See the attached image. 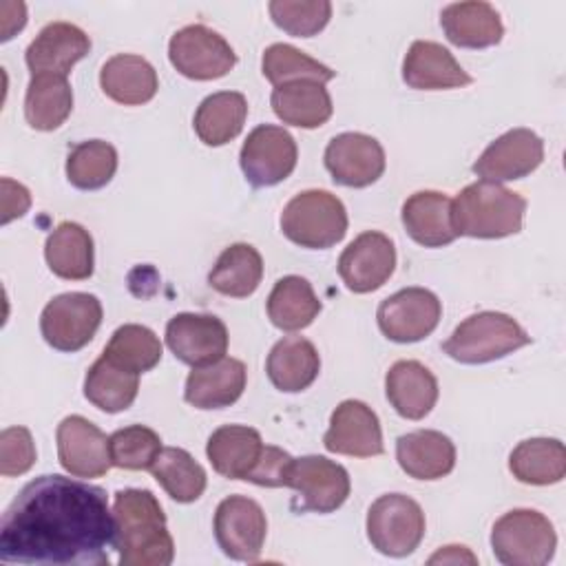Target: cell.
<instances>
[{"label": "cell", "mask_w": 566, "mask_h": 566, "mask_svg": "<svg viewBox=\"0 0 566 566\" xmlns=\"http://www.w3.org/2000/svg\"><path fill=\"white\" fill-rule=\"evenodd\" d=\"M115 522L102 486L40 475L24 484L0 522V559L33 566H102Z\"/></svg>", "instance_id": "6da1fadb"}, {"label": "cell", "mask_w": 566, "mask_h": 566, "mask_svg": "<svg viewBox=\"0 0 566 566\" xmlns=\"http://www.w3.org/2000/svg\"><path fill=\"white\" fill-rule=\"evenodd\" d=\"M115 551L122 566H168L175 544L157 497L146 489H122L113 500Z\"/></svg>", "instance_id": "7a4b0ae2"}, {"label": "cell", "mask_w": 566, "mask_h": 566, "mask_svg": "<svg viewBox=\"0 0 566 566\" xmlns=\"http://www.w3.org/2000/svg\"><path fill=\"white\" fill-rule=\"evenodd\" d=\"M526 199L495 181L469 184L451 199L453 228L473 239H502L522 230Z\"/></svg>", "instance_id": "3957f363"}, {"label": "cell", "mask_w": 566, "mask_h": 566, "mask_svg": "<svg viewBox=\"0 0 566 566\" xmlns=\"http://www.w3.org/2000/svg\"><path fill=\"white\" fill-rule=\"evenodd\" d=\"M531 336L504 312H478L464 318L442 343V352L464 365H482L504 358L528 345Z\"/></svg>", "instance_id": "277c9868"}, {"label": "cell", "mask_w": 566, "mask_h": 566, "mask_svg": "<svg viewBox=\"0 0 566 566\" xmlns=\"http://www.w3.org/2000/svg\"><path fill=\"white\" fill-rule=\"evenodd\" d=\"M281 230L301 248L327 250L345 237L347 210L329 190H305L285 203Z\"/></svg>", "instance_id": "5b68a950"}, {"label": "cell", "mask_w": 566, "mask_h": 566, "mask_svg": "<svg viewBox=\"0 0 566 566\" xmlns=\"http://www.w3.org/2000/svg\"><path fill=\"white\" fill-rule=\"evenodd\" d=\"M557 535L551 520L533 509H515L495 520L491 548L506 566H544L553 559Z\"/></svg>", "instance_id": "8992f818"}, {"label": "cell", "mask_w": 566, "mask_h": 566, "mask_svg": "<svg viewBox=\"0 0 566 566\" xmlns=\"http://www.w3.org/2000/svg\"><path fill=\"white\" fill-rule=\"evenodd\" d=\"M424 537V513L402 493L380 495L367 511V539L389 557L411 555Z\"/></svg>", "instance_id": "52a82bcc"}, {"label": "cell", "mask_w": 566, "mask_h": 566, "mask_svg": "<svg viewBox=\"0 0 566 566\" xmlns=\"http://www.w3.org/2000/svg\"><path fill=\"white\" fill-rule=\"evenodd\" d=\"M102 323V303L88 292H64L51 298L40 316L44 340L57 352L86 347Z\"/></svg>", "instance_id": "ba28073f"}, {"label": "cell", "mask_w": 566, "mask_h": 566, "mask_svg": "<svg viewBox=\"0 0 566 566\" xmlns=\"http://www.w3.org/2000/svg\"><path fill=\"white\" fill-rule=\"evenodd\" d=\"M170 64L190 80H219L232 71L237 55L223 35L203 27L188 24L168 42Z\"/></svg>", "instance_id": "9c48e42d"}, {"label": "cell", "mask_w": 566, "mask_h": 566, "mask_svg": "<svg viewBox=\"0 0 566 566\" xmlns=\"http://www.w3.org/2000/svg\"><path fill=\"white\" fill-rule=\"evenodd\" d=\"M296 142L283 126L261 124L245 137L239 153V164L245 179L254 188H268L292 175L296 168Z\"/></svg>", "instance_id": "30bf717a"}, {"label": "cell", "mask_w": 566, "mask_h": 566, "mask_svg": "<svg viewBox=\"0 0 566 566\" xmlns=\"http://www.w3.org/2000/svg\"><path fill=\"white\" fill-rule=\"evenodd\" d=\"M268 535V520L259 502L230 495L214 511V537L223 555L237 562H256Z\"/></svg>", "instance_id": "8fae6325"}, {"label": "cell", "mask_w": 566, "mask_h": 566, "mask_svg": "<svg viewBox=\"0 0 566 566\" xmlns=\"http://www.w3.org/2000/svg\"><path fill=\"white\" fill-rule=\"evenodd\" d=\"M442 303L427 287H405L387 296L376 312L380 332L394 343L427 338L440 323Z\"/></svg>", "instance_id": "7c38bea8"}, {"label": "cell", "mask_w": 566, "mask_h": 566, "mask_svg": "<svg viewBox=\"0 0 566 566\" xmlns=\"http://www.w3.org/2000/svg\"><path fill=\"white\" fill-rule=\"evenodd\" d=\"M287 486L298 493L301 511L314 513H332L340 509L352 489L345 467L323 455L294 458Z\"/></svg>", "instance_id": "4fadbf2b"}, {"label": "cell", "mask_w": 566, "mask_h": 566, "mask_svg": "<svg viewBox=\"0 0 566 566\" xmlns=\"http://www.w3.org/2000/svg\"><path fill=\"white\" fill-rule=\"evenodd\" d=\"M396 268L394 241L376 230L358 234L338 256V274L349 292L367 294L378 290Z\"/></svg>", "instance_id": "5bb4252c"}, {"label": "cell", "mask_w": 566, "mask_h": 566, "mask_svg": "<svg viewBox=\"0 0 566 566\" xmlns=\"http://www.w3.org/2000/svg\"><path fill=\"white\" fill-rule=\"evenodd\" d=\"M544 159V142L531 128H513L491 142L475 159L473 172L484 181H513L531 175Z\"/></svg>", "instance_id": "9a60e30c"}, {"label": "cell", "mask_w": 566, "mask_h": 566, "mask_svg": "<svg viewBox=\"0 0 566 566\" xmlns=\"http://www.w3.org/2000/svg\"><path fill=\"white\" fill-rule=\"evenodd\" d=\"M166 345L181 363L203 367L226 356L228 329L226 323L212 314L181 312L166 325Z\"/></svg>", "instance_id": "2e32d148"}, {"label": "cell", "mask_w": 566, "mask_h": 566, "mask_svg": "<svg viewBox=\"0 0 566 566\" xmlns=\"http://www.w3.org/2000/svg\"><path fill=\"white\" fill-rule=\"evenodd\" d=\"M55 438L57 460L73 478H99L113 467L106 433L84 416H66Z\"/></svg>", "instance_id": "e0dca14e"}, {"label": "cell", "mask_w": 566, "mask_h": 566, "mask_svg": "<svg viewBox=\"0 0 566 566\" xmlns=\"http://www.w3.org/2000/svg\"><path fill=\"white\" fill-rule=\"evenodd\" d=\"M325 168L332 179L347 188H365L385 172V150L365 133H340L325 148Z\"/></svg>", "instance_id": "ac0fdd59"}, {"label": "cell", "mask_w": 566, "mask_h": 566, "mask_svg": "<svg viewBox=\"0 0 566 566\" xmlns=\"http://www.w3.org/2000/svg\"><path fill=\"white\" fill-rule=\"evenodd\" d=\"M323 444L332 453L374 458L382 453V429L371 407L360 400H343L329 418Z\"/></svg>", "instance_id": "d6986e66"}, {"label": "cell", "mask_w": 566, "mask_h": 566, "mask_svg": "<svg viewBox=\"0 0 566 566\" xmlns=\"http://www.w3.org/2000/svg\"><path fill=\"white\" fill-rule=\"evenodd\" d=\"M91 51L88 35L71 22H49L35 40L27 46L24 60L31 75L53 73L69 75V71Z\"/></svg>", "instance_id": "ffe728a7"}, {"label": "cell", "mask_w": 566, "mask_h": 566, "mask_svg": "<svg viewBox=\"0 0 566 566\" xmlns=\"http://www.w3.org/2000/svg\"><path fill=\"white\" fill-rule=\"evenodd\" d=\"M402 80L418 91L460 88L473 82L451 51L431 40H416L409 46L402 60Z\"/></svg>", "instance_id": "44dd1931"}, {"label": "cell", "mask_w": 566, "mask_h": 566, "mask_svg": "<svg viewBox=\"0 0 566 566\" xmlns=\"http://www.w3.org/2000/svg\"><path fill=\"white\" fill-rule=\"evenodd\" d=\"M245 365L239 358H219L203 367H192L186 378L184 398L197 409H223L234 405L245 389Z\"/></svg>", "instance_id": "7402d4cb"}, {"label": "cell", "mask_w": 566, "mask_h": 566, "mask_svg": "<svg viewBox=\"0 0 566 566\" xmlns=\"http://www.w3.org/2000/svg\"><path fill=\"white\" fill-rule=\"evenodd\" d=\"M396 460L409 478L440 480L455 467V447L440 431L418 429L396 440Z\"/></svg>", "instance_id": "603a6c76"}, {"label": "cell", "mask_w": 566, "mask_h": 566, "mask_svg": "<svg viewBox=\"0 0 566 566\" xmlns=\"http://www.w3.org/2000/svg\"><path fill=\"white\" fill-rule=\"evenodd\" d=\"M385 394L398 416L422 420L438 400L436 376L418 360H398L385 376Z\"/></svg>", "instance_id": "cb8c5ba5"}, {"label": "cell", "mask_w": 566, "mask_h": 566, "mask_svg": "<svg viewBox=\"0 0 566 566\" xmlns=\"http://www.w3.org/2000/svg\"><path fill=\"white\" fill-rule=\"evenodd\" d=\"M402 226L407 234L424 248H442L455 241L451 199L438 190L413 192L402 203Z\"/></svg>", "instance_id": "d4e9b609"}, {"label": "cell", "mask_w": 566, "mask_h": 566, "mask_svg": "<svg viewBox=\"0 0 566 566\" xmlns=\"http://www.w3.org/2000/svg\"><path fill=\"white\" fill-rule=\"evenodd\" d=\"M440 24L447 40L462 49H486L504 35L500 13L480 0L447 4L440 13Z\"/></svg>", "instance_id": "484cf974"}, {"label": "cell", "mask_w": 566, "mask_h": 566, "mask_svg": "<svg viewBox=\"0 0 566 566\" xmlns=\"http://www.w3.org/2000/svg\"><path fill=\"white\" fill-rule=\"evenodd\" d=\"M261 433L245 424H223L212 431L206 455L212 469L230 480H248L263 451Z\"/></svg>", "instance_id": "4316f807"}, {"label": "cell", "mask_w": 566, "mask_h": 566, "mask_svg": "<svg viewBox=\"0 0 566 566\" xmlns=\"http://www.w3.org/2000/svg\"><path fill=\"white\" fill-rule=\"evenodd\" d=\"M102 91L117 104L139 106L155 97L159 88L157 71L148 60L133 53H117L99 71Z\"/></svg>", "instance_id": "83f0119b"}, {"label": "cell", "mask_w": 566, "mask_h": 566, "mask_svg": "<svg viewBox=\"0 0 566 566\" xmlns=\"http://www.w3.org/2000/svg\"><path fill=\"white\" fill-rule=\"evenodd\" d=\"M265 371L279 391L296 394L316 380L321 371V356L307 338L285 336L270 349Z\"/></svg>", "instance_id": "f1b7e54d"}, {"label": "cell", "mask_w": 566, "mask_h": 566, "mask_svg": "<svg viewBox=\"0 0 566 566\" xmlns=\"http://www.w3.org/2000/svg\"><path fill=\"white\" fill-rule=\"evenodd\" d=\"M272 111L283 124L298 128H318L332 117V97L321 82L301 80L274 86Z\"/></svg>", "instance_id": "f546056e"}, {"label": "cell", "mask_w": 566, "mask_h": 566, "mask_svg": "<svg viewBox=\"0 0 566 566\" xmlns=\"http://www.w3.org/2000/svg\"><path fill=\"white\" fill-rule=\"evenodd\" d=\"M49 270L66 281H84L93 274V237L75 221H62L44 243Z\"/></svg>", "instance_id": "4dcf8cb0"}, {"label": "cell", "mask_w": 566, "mask_h": 566, "mask_svg": "<svg viewBox=\"0 0 566 566\" xmlns=\"http://www.w3.org/2000/svg\"><path fill=\"white\" fill-rule=\"evenodd\" d=\"M73 111V91L64 75H31L24 97L27 124L35 130L60 128Z\"/></svg>", "instance_id": "1f68e13d"}, {"label": "cell", "mask_w": 566, "mask_h": 566, "mask_svg": "<svg viewBox=\"0 0 566 566\" xmlns=\"http://www.w3.org/2000/svg\"><path fill=\"white\" fill-rule=\"evenodd\" d=\"M248 117V99L237 91L208 95L195 113V133L206 146H223L234 139Z\"/></svg>", "instance_id": "d6a6232c"}, {"label": "cell", "mask_w": 566, "mask_h": 566, "mask_svg": "<svg viewBox=\"0 0 566 566\" xmlns=\"http://www.w3.org/2000/svg\"><path fill=\"white\" fill-rule=\"evenodd\" d=\"M321 312V298L312 283L303 276L290 274L274 283L268 296V316L274 327L283 332H298L312 325Z\"/></svg>", "instance_id": "836d02e7"}, {"label": "cell", "mask_w": 566, "mask_h": 566, "mask_svg": "<svg viewBox=\"0 0 566 566\" xmlns=\"http://www.w3.org/2000/svg\"><path fill=\"white\" fill-rule=\"evenodd\" d=\"M511 473L535 486L562 482L566 475V449L557 438L522 440L509 455Z\"/></svg>", "instance_id": "e575fe53"}, {"label": "cell", "mask_w": 566, "mask_h": 566, "mask_svg": "<svg viewBox=\"0 0 566 566\" xmlns=\"http://www.w3.org/2000/svg\"><path fill=\"white\" fill-rule=\"evenodd\" d=\"M263 279V259L250 243L228 245L208 274V283L223 296L245 298Z\"/></svg>", "instance_id": "d590c367"}, {"label": "cell", "mask_w": 566, "mask_h": 566, "mask_svg": "<svg viewBox=\"0 0 566 566\" xmlns=\"http://www.w3.org/2000/svg\"><path fill=\"white\" fill-rule=\"evenodd\" d=\"M139 391V374H133L104 354L88 367L84 378V396L91 405L106 413L128 409Z\"/></svg>", "instance_id": "8d00e7d4"}, {"label": "cell", "mask_w": 566, "mask_h": 566, "mask_svg": "<svg viewBox=\"0 0 566 566\" xmlns=\"http://www.w3.org/2000/svg\"><path fill=\"white\" fill-rule=\"evenodd\" d=\"M150 473L164 486V491L181 504L199 500L208 482L203 467L179 447L161 449L150 467Z\"/></svg>", "instance_id": "74e56055"}, {"label": "cell", "mask_w": 566, "mask_h": 566, "mask_svg": "<svg viewBox=\"0 0 566 566\" xmlns=\"http://www.w3.org/2000/svg\"><path fill=\"white\" fill-rule=\"evenodd\" d=\"M102 354L133 374H144L161 360V343L153 329L128 323L113 332Z\"/></svg>", "instance_id": "f35d334b"}, {"label": "cell", "mask_w": 566, "mask_h": 566, "mask_svg": "<svg viewBox=\"0 0 566 566\" xmlns=\"http://www.w3.org/2000/svg\"><path fill=\"white\" fill-rule=\"evenodd\" d=\"M117 170V150L104 139L80 142L66 157V179L80 190L104 188Z\"/></svg>", "instance_id": "ab89813d"}, {"label": "cell", "mask_w": 566, "mask_h": 566, "mask_svg": "<svg viewBox=\"0 0 566 566\" xmlns=\"http://www.w3.org/2000/svg\"><path fill=\"white\" fill-rule=\"evenodd\" d=\"M261 71H263L265 80L272 82L274 86L287 84V82H301V80L327 84L336 75L329 66L321 64L318 60L310 57L307 53L298 51L296 46L283 44V42L270 44L263 51Z\"/></svg>", "instance_id": "60d3db41"}, {"label": "cell", "mask_w": 566, "mask_h": 566, "mask_svg": "<svg viewBox=\"0 0 566 566\" xmlns=\"http://www.w3.org/2000/svg\"><path fill=\"white\" fill-rule=\"evenodd\" d=\"M108 449L113 467L128 471H146L153 467L161 451V438L150 427L130 424L108 436Z\"/></svg>", "instance_id": "b9f144b4"}, {"label": "cell", "mask_w": 566, "mask_h": 566, "mask_svg": "<svg viewBox=\"0 0 566 566\" xmlns=\"http://www.w3.org/2000/svg\"><path fill=\"white\" fill-rule=\"evenodd\" d=\"M268 11L279 29L296 38H312L325 29L332 18L327 0H272Z\"/></svg>", "instance_id": "7bdbcfd3"}, {"label": "cell", "mask_w": 566, "mask_h": 566, "mask_svg": "<svg viewBox=\"0 0 566 566\" xmlns=\"http://www.w3.org/2000/svg\"><path fill=\"white\" fill-rule=\"evenodd\" d=\"M35 462V444L27 427H7L0 433V473L4 478L27 473Z\"/></svg>", "instance_id": "ee69618b"}, {"label": "cell", "mask_w": 566, "mask_h": 566, "mask_svg": "<svg viewBox=\"0 0 566 566\" xmlns=\"http://www.w3.org/2000/svg\"><path fill=\"white\" fill-rule=\"evenodd\" d=\"M292 462L294 458L287 451L265 444L261 451V458L256 460L245 482H252L256 486H287Z\"/></svg>", "instance_id": "f6af8a7d"}, {"label": "cell", "mask_w": 566, "mask_h": 566, "mask_svg": "<svg viewBox=\"0 0 566 566\" xmlns=\"http://www.w3.org/2000/svg\"><path fill=\"white\" fill-rule=\"evenodd\" d=\"M0 186H2V223H9L22 217L31 208V195L22 184L9 177H2Z\"/></svg>", "instance_id": "bcb514c9"}, {"label": "cell", "mask_w": 566, "mask_h": 566, "mask_svg": "<svg viewBox=\"0 0 566 566\" xmlns=\"http://www.w3.org/2000/svg\"><path fill=\"white\" fill-rule=\"evenodd\" d=\"M438 562H442V564H462V562L475 564L478 559H475V555L467 546H455L453 544V546L440 548L436 555L429 557V564H438Z\"/></svg>", "instance_id": "7dc6e473"}]
</instances>
